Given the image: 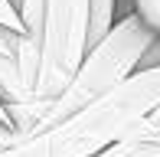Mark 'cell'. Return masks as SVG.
I'll return each mask as SVG.
<instances>
[{"label": "cell", "instance_id": "52a82bcc", "mask_svg": "<svg viewBox=\"0 0 160 157\" xmlns=\"http://www.w3.org/2000/svg\"><path fill=\"white\" fill-rule=\"evenodd\" d=\"M131 10L147 23L154 36H160V0H131Z\"/></svg>", "mask_w": 160, "mask_h": 157}, {"label": "cell", "instance_id": "5b68a950", "mask_svg": "<svg viewBox=\"0 0 160 157\" xmlns=\"http://www.w3.org/2000/svg\"><path fill=\"white\" fill-rule=\"evenodd\" d=\"M92 157H160V144L141 141V138H118L111 144H105L101 151H95Z\"/></svg>", "mask_w": 160, "mask_h": 157}, {"label": "cell", "instance_id": "ba28073f", "mask_svg": "<svg viewBox=\"0 0 160 157\" xmlns=\"http://www.w3.org/2000/svg\"><path fill=\"white\" fill-rule=\"evenodd\" d=\"M0 23H7V26H13L17 33H23V20H20L17 7H13L10 0H0Z\"/></svg>", "mask_w": 160, "mask_h": 157}, {"label": "cell", "instance_id": "30bf717a", "mask_svg": "<svg viewBox=\"0 0 160 157\" xmlns=\"http://www.w3.org/2000/svg\"><path fill=\"white\" fill-rule=\"evenodd\" d=\"M10 3H13V7H17V3H20V0H10Z\"/></svg>", "mask_w": 160, "mask_h": 157}, {"label": "cell", "instance_id": "8992f818", "mask_svg": "<svg viewBox=\"0 0 160 157\" xmlns=\"http://www.w3.org/2000/svg\"><path fill=\"white\" fill-rule=\"evenodd\" d=\"M124 138H141V141H157V144H160V105L150 111L147 118H141V121H137V124L131 128Z\"/></svg>", "mask_w": 160, "mask_h": 157}, {"label": "cell", "instance_id": "3957f363", "mask_svg": "<svg viewBox=\"0 0 160 157\" xmlns=\"http://www.w3.org/2000/svg\"><path fill=\"white\" fill-rule=\"evenodd\" d=\"M85 33H88V0H42V43L33 95L26 105L7 111L20 134L33 131L46 102L69 82L72 69L85 53Z\"/></svg>", "mask_w": 160, "mask_h": 157}, {"label": "cell", "instance_id": "9c48e42d", "mask_svg": "<svg viewBox=\"0 0 160 157\" xmlns=\"http://www.w3.org/2000/svg\"><path fill=\"white\" fill-rule=\"evenodd\" d=\"M0 118H10V115H7V108H3V102H0Z\"/></svg>", "mask_w": 160, "mask_h": 157}, {"label": "cell", "instance_id": "277c9868", "mask_svg": "<svg viewBox=\"0 0 160 157\" xmlns=\"http://www.w3.org/2000/svg\"><path fill=\"white\" fill-rule=\"evenodd\" d=\"M20 39L23 33L0 23V102L7 111L30 102V89L23 85V75H20Z\"/></svg>", "mask_w": 160, "mask_h": 157}, {"label": "cell", "instance_id": "6da1fadb", "mask_svg": "<svg viewBox=\"0 0 160 157\" xmlns=\"http://www.w3.org/2000/svg\"><path fill=\"white\" fill-rule=\"evenodd\" d=\"M160 105V66H137L82 108L56 121L46 131H33L46 157H92L105 144L124 138L141 118Z\"/></svg>", "mask_w": 160, "mask_h": 157}, {"label": "cell", "instance_id": "7a4b0ae2", "mask_svg": "<svg viewBox=\"0 0 160 157\" xmlns=\"http://www.w3.org/2000/svg\"><path fill=\"white\" fill-rule=\"evenodd\" d=\"M150 43H154V33L147 30V23H144L134 10L124 13V17H118L95 43L85 46L78 66L72 69V75H69V82L46 102L39 121L33 124V131L52 128L56 121H62L75 108H82L85 102H92L95 95H101L105 89H111L114 82H121L124 75H131L141 66V59H144Z\"/></svg>", "mask_w": 160, "mask_h": 157}]
</instances>
